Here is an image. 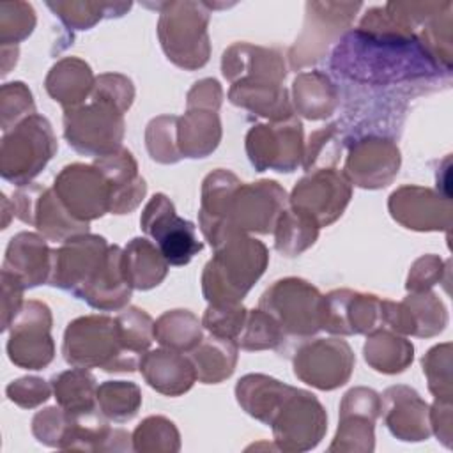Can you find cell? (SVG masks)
Returning a JSON list of instances; mask_svg holds the SVG:
<instances>
[{
	"label": "cell",
	"instance_id": "obj_1",
	"mask_svg": "<svg viewBox=\"0 0 453 453\" xmlns=\"http://www.w3.org/2000/svg\"><path fill=\"white\" fill-rule=\"evenodd\" d=\"M333 65L345 76L372 83L414 78L434 67L432 58L412 37L366 27L342 39L333 53Z\"/></svg>",
	"mask_w": 453,
	"mask_h": 453
},
{
	"label": "cell",
	"instance_id": "obj_2",
	"mask_svg": "<svg viewBox=\"0 0 453 453\" xmlns=\"http://www.w3.org/2000/svg\"><path fill=\"white\" fill-rule=\"evenodd\" d=\"M55 150L46 119L32 115L4 134L0 150L2 177L21 186L39 173Z\"/></svg>",
	"mask_w": 453,
	"mask_h": 453
},
{
	"label": "cell",
	"instance_id": "obj_3",
	"mask_svg": "<svg viewBox=\"0 0 453 453\" xmlns=\"http://www.w3.org/2000/svg\"><path fill=\"white\" fill-rule=\"evenodd\" d=\"M143 230L152 235L166 262L184 265L202 250L195 225L175 214L172 202L165 195H154L142 216Z\"/></svg>",
	"mask_w": 453,
	"mask_h": 453
},
{
	"label": "cell",
	"instance_id": "obj_4",
	"mask_svg": "<svg viewBox=\"0 0 453 453\" xmlns=\"http://www.w3.org/2000/svg\"><path fill=\"white\" fill-rule=\"evenodd\" d=\"M18 315L19 319L11 324L9 357L18 366L39 370L53 357L48 308L37 301H28Z\"/></svg>",
	"mask_w": 453,
	"mask_h": 453
},
{
	"label": "cell",
	"instance_id": "obj_5",
	"mask_svg": "<svg viewBox=\"0 0 453 453\" xmlns=\"http://www.w3.org/2000/svg\"><path fill=\"white\" fill-rule=\"evenodd\" d=\"M50 267L51 253L39 235L21 232L9 241L2 271L14 276L23 288L39 285L50 273Z\"/></svg>",
	"mask_w": 453,
	"mask_h": 453
},
{
	"label": "cell",
	"instance_id": "obj_6",
	"mask_svg": "<svg viewBox=\"0 0 453 453\" xmlns=\"http://www.w3.org/2000/svg\"><path fill=\"white\" fill-rule=\"evenodd\" d=\"M35 25L34 9L25 2H11L0 5V39L2 44H14L30 35Z\"/></svg>",
	"mask_w": 453,
	"mask_h": 453
},
{
	"label": "cell",
	"instance_id": "obj_7",
	"mask_svg": "<svg viewBox=\"0 0 453 453\" xmlns=\"http://www.w3.org/2000/svg\"><path fill=\"white\" fill-rule=\"evenodd\" d=\"M2 283H4V317H2V329L7 331L14 322V317L21 311V290L23 285L11 274L2 271Z\"/></svg>",
	"mask_w": 453,
	"mask_h": 453
},
{
	"label": "cell",
	"instance_id": "obj_8",
	"mask_svg": "<svg viewBox=\"0 0 453 453\" xmlns=\"http://www.w3.org/2000/svg\"><path fill=\"white\" fill-rule=\"evenodd\" d=\"M7 396L19 403V405H25V400H27V395H34L39 402H44L50 395V389L48 386L44 384V380L41 379H35V377H27V379H19V380H12L9 386H7Z\"/></svg>",
	"mask_w": 453,
	"mask_h": 453
}]
</instances>
